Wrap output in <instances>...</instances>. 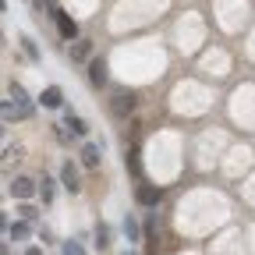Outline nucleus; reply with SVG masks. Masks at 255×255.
Returning a JSON list of instances; mask_svg holds the SVG:
<instances>
[{
    "instance_id": "nucleus-6",
    "label": "nucleus",
    "mask_w": 255,
    "mask_h": 255,
    "mask_svg": "<svg viewBox=\"0 0 255 255\" xmlns=\"http://www.w3.org/2000/svg\"><path fill=\"white\" fill-rule=\"evenodd\" d=\"M60 184H64V188H68V191H71V195H78V191H82V181H78V170H75L71 163H64V167H60Z\"/></svg>"
},
{
    "instance_id": "nucleus-18",
    "label": "nucleus",
    "mask_w": 255,
    "mask_h": 255,
    "mask_svg": "<svg viewBox=\"0 0 255 255\" xmlns=\"http://www.w3.org/2000/svg\"><path fill=\"white\" fill-rule=\"evenodd\" d=\"M21 50L28 53V60H39V50H36V43H32L28 36H21Z\"/></svg>"
},
{
    "instance_id": "nucleus-7",
    "label": "nucleus",
    "mask_w": 255,
    "mask_h": 255,
    "mask_svg": "<svg viewBox=\"0 0 255 255\" xmlns=\"http://www.w3.org/2000/svg\"><path fill=\"white\" fill-rule=\"evenodd\" d=\"M39 103H43V107H46V110H57V107H60V103H64V92H60V89H57V85H46V89H43V92H39Z\"/></svg>"
},
{
    "instance_id": "nucleus-21",
    "label": "nucleus",
    "mask_w": 255,
    "mask_h": 255,
    "mask_svg": "<svg viewBox=\"0 0 255 255\" xmlns=\"http://www.w3.org/2000/svg\"><path fill=\"white\" fill-rule=\"evenodd\" d=\"M124 255H135V252H124Z\"/></svg>"
},
{
    "instance_id": "nucleus-19",
    "label": "nucleus",
    "mask_w": 255,
    "mask_h": 255,
    "mask_svg": "<svg viewBox=\"0 0 255 255\" xmlns=\"http://www.w3.org/2000/svg\"><path fill=\"white\" fill-rule=\"evenodd\" d=\"M60 255H85V248L78 245V241H64V252Z\"/></svg>"
},
{
    "instance_id": "nucleus-2",
    "label": "nucleus",
    "mask_w": 255,
    "mask_h": 255,
    "mask_svg": "<svg viewBox=\"0 0 255 255\" xmlns=\"http://www.w3.org/2000/svg\"><path fill=\"white\" fill-rule=\"evenodd\" d=\"M7 96H11V103H14V107H18L25 117H32V114H36V103L28 100V92L21 89V82H11V85H7Z\"/></svg>"
},
{
    "instance_id": "nucleus-8",
    "label": "nucleus",
    "mask_w": 255,
    "mask_h": 255,
    "mask_svg": "<svg viewBox=\"0 0 255 255\" xmlns=\"http://www.w3.org/2000/svg\"><path fill=\"white\" fill-rule=\"evenodd\" d=\"M124 167H128V174H131V177L142 184V159H138V149H135V145L124 152Z\"/></svg>"
},
{
    "instance_id": "nucleus-12",
    "label": "nucleus",
    "mask_w": 255,
    "mask_h": 255,
    "mask_svg": "<svg viewBox=\"0 0 255 255\" xmlns=\"http://www.w3.org/2000/svg\"><path fill=\"white\" fill-rule=\"evenodd\" d=\"M89 53H92V43H89V39H75V46H71V60H89Z\"/></svg>"
},
{
    "instance_id": "nucleus-16",
    "label": "nucleus",
    "mask_w": 255,
    "mask_h": 255,
    "mask_svg": "<svg viewBox=\"0 0 255 255\" xmlns=\"http://www.w3.org/2000/svg\"><path fill=\"white\" fill-rule=\"evenodd\" d=\"M39 195H43V202H53V181L50 177L39 181Z\"/></svg>"
},
{
    "instance_id": "nucleus-10",
    "label": "nucleus",
    "mask_w": 255,
    "mask_h": 255,
    "mask_svg": "<svg viewBox=\"0 0 255 255\" xmlns=\"http://www.w3.org/2000/svg\"><path fill=\"white\" fill-rule=\"evenodd\" d=\"M64 124H68V128H71L75 135H89V124H85V121H82L78 114H71V110L64 114Z\"/></svg>"
},
{
    "instance_id": "nucleus-1",
    "label": "nucleus",
    "mask_w": 255,
    "mask_h": 255,
    "mask_svg": "<svg viewBox=\"0 0 255 255\" xmlns=\"http://www.w3.org/2000/svg\"><path fill=\"white\" fill-rule=\"evenodd\" d=\"M131 110H135V92H131V89H114L110 114H114V117H128Z\"/></svg>"
},
{
    "instance_id": "nucleus-14",
    "label": "nucleus",
    "mask_w": 255,
    "mask_h": 255,
    "mask_svg": "<svg viewBox=\"0 0 255 255\" xmlns=\"http://www.w3.org/2000/svg\"><path fill=\"white\" fill-rule=\"evenodd\" d=\"M96 248H110V227H107V223H96Z\"/></svg>"
},
{
    "instance_id": "nucleus-15",
    "label": "nucleus",
    "mask_w": 255,
    "mask_h": 255,
    "mask_svg": "<svg viewBox=\"0 0 255 255\" xmlns=\"http://www.w3.org/2000/svg\"><path fill=\"white\" fill-rule=\"evenodd\" d=\"M7 238L11 241H25L28 238V223L21 220V223H11V227H7Z\"/></svg>"
},
{
    "instance_id": "nucleus-3",
    "label": "nucleus",
    "mask_w": 255,
    "mask_h": 255,
    "mask_svg": "<svg viewBox=\"0 0 255 255\" xmlns=\"http://www.w3.org/2000/svg\"><path fill=\"white\" fill-rule=\"evenodd\" d=\"M50 14H53V21H57V32H60L64 39H68V43H71V39H78V25H75V18H71V14H64L60 7H53Z\"/></svg>"
},
{
    "instance_id": "nucleus-17",
    "label": "nucleus",
    "mask_w": 255,
    "mask_h": 255,
    "mask_svg": "<svg viewBox=\"0 0 255 255\" xmlns=\"http://www.w3.org/2000/svg\"><path fill=\"white\" fill-rule=\"evenodd\" d=\"M18 117H25V114H21L11 100H4V121H18Z\"/></svg>"
},
{
    "instance_id": "nucleus-9",
    "label": "nucleus",
    "mask_w": 255,
    "mask_h": 255,
    "mask_svg": "<svg viewBox=\"0 0 255 255\" xmlns=\"http://www.w3.org/2000/svg\"><path fill=\"white\" fill-rule=\"evenodd\" d=\"M11 191H14V199H32V195H36V181H28V177H14Z\"/></svg>"
},
{
    "instance_id": "nucleus-11",
    "label": "nucleus",
    "mask_w": 255,
    "mask_h": 255,
    "mask_svg": "<svg viewBox=\"0 0 255 255\" xmlns=\"http://www.w3.org/2000/svg\"><path fill=\"white\" fill-rule=\"evenodd\" d=\"M124 238H128V241H138V238H142V227H138V220H135L131 213L124 216Z\"/></svg>"
},
{
    "instance_id": "nucleus-5",
    "label": "nucleus",
    "mask_w": 255,
    "mask_h": 255,
    "mask_svg": "<svg viewBox=\"0 0 255 255\" xmlns=\"http://www.w3.org/2000/svg\"><path fill=\"white\" fill-rule=\"evenodd\" d=\"M89 82H92L96 89H103V85L110 82V71H107V60H103V57H92V60H89Z\"/></svg>"
},
{
    "instance_id": "nucleus-4",
    "label": "nucleus",
    "mask_w": 255,
    "mask_h": 255,
    "mask_svg": "<svg viewBox=\"0 0 255 255\" xmlns=\"http://www.w3.org/2000/svg\"><path fill=\"white\" fill-rule=\"evenodd\" d=\"M135 199H138V206L156 209L159 202H163V191H159V188H152V184H138V188H135Z\"/></svg>"
},
{
    "instance_id": "nucleus-13",
    "label": "nucleus",
    "mask_w": 255,
    "mask_h": 255,
    "mask_svg": "<svg viewBox=\"0 0 255 255\" xmlns=\"http://www.w3.org/2000/svg\"><path fill=\"white\" fill-rule=\"evenodd\" d=\"M82 163L85 167H100V145H82Z\"/></svg>"
},
{
    "instance_id": "nucleus-20",
    "label": "nucleus",
    "mask_w": 255,
    "mask_h": 255,
    "mask_svg": "<svg viewBox=\"0 0 255 255\" xmlns=\"http://www.w3.org/2000/svg\"><path fill=\"white\" fill-rule=\"evenodd\" d=\"M25 255H43V248H36V245H32V248H28Z\"/></svg>"
}]
</instances>
